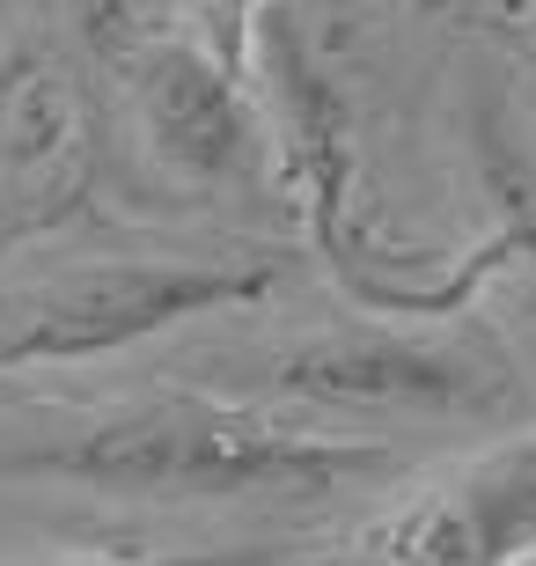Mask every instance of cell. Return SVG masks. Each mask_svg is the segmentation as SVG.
Segmentation results:
<instances>
[{"instance_id": "cell-4", "label": "cell", "mask_w": 536, "mask_h": 566, "mask_svg": "<svg viewBox=\"0 0 536 566\" xmlns=\"http://www.w3.org/2000/svg\"><path fill=\"white\" fill-rule=\"evenodd\" d=\"M111 66L133 140L155 155V169H169L177 185H228L250 169L258 126L243 74L221 66L199 38H118Z\"/></svg>"}, {"instance_id": "cell-10", "label": "cell", "mask_w": 536, "mask_h": 566, "mask_svg": "<svg viewBox=\"0 0 536 566\" xmlns=\"http://www.w3.org/2000/svg\"><path fill=\"white\" fill-rule=\"evenodd\" d=\"M22 8H38V0H0V22H8V15H22Z\"/></svg>"}, {"instance_id": "cell-6", "label": "cell", "mask_w": 536, "mask_h": 566, "mask_svg": "<svg viewBox=\"0 0 536 566\" xmlns=\"http://www.w3.org/2000/svg\"><path fill=\"white\" fill-rule=\"evenodd\" d=\"M96 147H88V104L60 66L44 60L22 88L8 140H0V243L38 229H60L82 207Z\"/></svg>"}, {"instance_id": "cell-2", "label": "cell", "mask_w": 536, "mask_h": 566, "mask_svg": "<svg viewBox=\"0 0 536 566\" xmlns=\"http://www.w3.org/2000/svg\"><path fill=\"white\" fill-rule=\"evenodd\" d=\"M287 280L280 258H118V265H66V273L8 280L0 287V376L8 368H66V360L125 354L191 316L265 302Z\"/></svg>"}, {"instance_id": "cell-1", "label": "cell", "mask_w": 536, "mask_h": 566, "mask_svg": "<svg viewBox=\"0 0 536 566\" xmlns=\"http://www.w3.org/2000/svg\"><path fill=\"white\" fill-rule=\"evenodd\" d=\"M8 479H60L111 501H330L404 471L390 441L368 434H316L258 405H228L207 390L111 405L74 434L0 457Z\"/></svg>"}, {"instance_id": "cell-5", "label": "cell", "mask_w": 536, "mask_h": 566, "mask_svg": "<svg viewBox=\"0 0 536 566\" xmlns=\"http://www.w3.org/2000/svg\"><path fill=\"white\" fill-rule=\"evenodd\" d=\"M536 552V434L485 449L360 530L330 566H522Z\"/></svg>"}, {"instance_id": "cell-3", "label": "cell", "mask_w": 536, "mask_h": 566, "mask_svg": "<svg viewBox=\"0 0 536 566\" xmlns=\"http://www.w3.org/2000/svg\"><path fill=\"white\" fill-rule=\"evenodd\" d=\"M272 390L324 412H404V420H485L507 405L515 376L500 354L412 338L390 324L316 332L272 360Z\"/></svg>"}, {"instance_id": "cell-7", "label": "cell", "mask_w": 536, "mask_h": 566, "mask_svg": "<svg viewBox=\"0 0 536 566\" xmlns=\"http://www.w3.org/2000/svg\"><path fill=\"white\" fill-rule=\"evenodd\" d=\"M191 15H199V44H207L221 66L250 74V52H258V15H265V0H191Z\"/></svg>"}, {"instance_id": "cell-9", "label": "cell", "mask_w": 536, "mask_h": 566, "mask_svg": "<svg viewBox=\"0 0 536 566\" xmlns=\"http://www.w3.org/2000/svg\"><path fill=\"white\" fill-rule=\"evenodd\" d=\"M44 66V52L30 38H0V140H8V118H15L22 88H30V74Z\"/></svg>"}, {"instance_id": "cell-8", "label": "cell", "mask_w": 536, "mask_h": 566, "mask_svg": "<svg viewBox=\"0 0 536 566\" xmlns=\"http://www.w3.org/2000/svg\"><path fill=\"white\" fill-rule=\"evenodd\" d=\"M280 545H191V552H96L66 566H280Z\"/></svg>"}]
</instances>
